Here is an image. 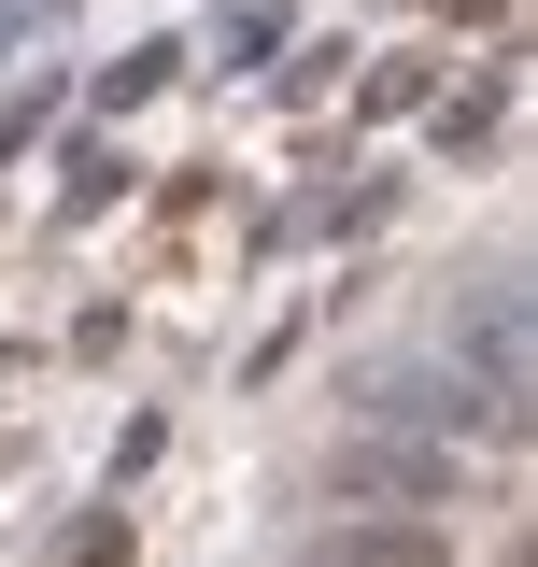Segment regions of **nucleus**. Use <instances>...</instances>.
<instances>
[{
    "instance_id": "f03ea898",
    "label": "nucleus",
    "mask_w": 538,
    "mask_h": 567,
    "mask_svg": "<svg viewBox=\"0 0 538 567\" xmlns=\"http://www.w3.org/2000/svg\"><path fill=\"white\" fill-rule=\"evenodd\" d=\"M340 483H383V496H439L454 468H439V454H397V440H369V454H340Z\"/></svg>"
},
{
    "instance_id": "7ed1b4c3",
    "label": "nucleus",
    "mask_w": 538,
    "mask_h": 567,
    "mask_svg": "<svg viewBox=\"0 0 538 567\" xmlns=\"http://www.w3.org/2000/svg\"><path fill=\"white\" fill-rule=\"evenodd\" d=\"M156 85H170V43H142V58L100 71V114H128V100H156Z\"/></svg>"
},
{
    "instance_id": "20e7f679",
    "label": "nucleus",
    "mask_w": 538,
    "mask_h": 567,
    "mask_svg": "<svg viewBox=\"0 0 538 567\" xmlns=\"http://www.w3.org/2000/svg\"><path fill=\"white\" fill-rule=\"evenodd\" d=\"M58 567H128V525H85V539H71Z\"/></svg>"
},
{
    "instance_id": "f257e3e1",
    "label": "nucleus",
    "mask_w": 538,
    "mask_h": 567,
    "mask_svg": "<svg viewBox=\"0 0 538 567\" xmlns=\"http://www.w3.org/2000/svg\"><path fill=\"white\" fill-rule=\"evenodd\" d=\"M312 567H454V525H327Z\"/></svg>"
}]
</instances>
